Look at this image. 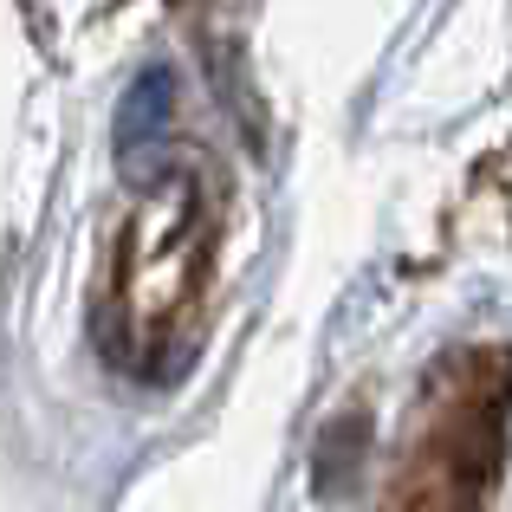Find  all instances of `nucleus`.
I'll use <instances>...</instances> for the list:
<instances>
[{"label":"nucleus","mask_w":512,"mask_h":512,"mask_svg":"<svg viewBox=\"0 0 512 512\" xmlns=\"http://www.w3.org/2000/svg\"><path fill=\"white\" fill-rule=\"evenodd\" d=\"M195 286V188H175L169 201H156L124 247V318L156 338L175 312L188 305Z\"/></svg>","instance_id":"1"},{"label":"nucleus","mask_w":512,"mask_h":512,"mask_svg":"<svg viewBox=\"0 0 512 512\" xmlns=\"http://www.w3.org/2000/svg\"><path fill=\"white\" fill-rule=\"evenodd\" d=\"M169 117H175V72L169 65H150L130 85L124 111H117V163H124L130 182H156L163 143H169Z\"/></svg>","instance_id":"2"}]
</instances>
